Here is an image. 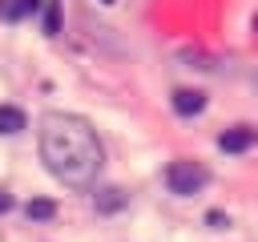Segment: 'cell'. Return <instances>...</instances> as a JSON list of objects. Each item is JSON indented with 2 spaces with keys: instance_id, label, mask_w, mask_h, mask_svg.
Masks as SVG:
<instances>
[{
  "instance_id": "cell-10",
  "label": "cell",
  "mask_w": 258,
  "mask_h": 242,
  "mask_svg": "<svg viewBox=\"0 0 258 242\" xmlns=\"http://www.w3.org/2000/svg\"><path fill=\"white\" fill-rule=\"evenodd\" d=\"M254 28H258V16H254Z\"/></svg>"
},
{
  "instance_id": "cell-7",
  "label": "cell",
  "mask_w": 258,
  "mask_h": 242,
  "mask_svg": "<svg viewBox=\"0 0 258 242\" xmlns=\"http://www.w3.org/2000/svg\"><path fill=\"white\" fill-rule=\"evenodd\" d=\"M56 214V202H48V198H32L28 202V218H52Z\"/></svg>"
},
{
  "instance_id": "cell-1",
  "label": "cell",
  "mask_w": 258,
  "mask_h": 242,
  "mask_svg": "<svg viewBox=\"0 0 258 242\" xmlns=\"http://www.w3.org/2000/svg\"><path fill=\"white\" fill-rule=\"evenodd\" d=\"M40 161L48 165V173L73 190H85L97 182L101 173V141L97 129L85 117L73 113H44L40 121Z\"/></svg>"
},
{
  "instance_id": "cell-5",
  "label": "cell",
  "mask_w": 258,
  "mask_h": 242,
  "mask_svg": "<svg viewBox=\"0 0 258 242\" xmlns=\"http://www.w3.org/2000/svg\"><path fill=\"white\" fill-rule=\"evenodd\" d=\"M40 8V0H0V16L4 20H24Z\"/></svg>"
},
{
  "instance_id": "cell-3",
  "label": "cell",
  "mask_w": 258,
  "mask_h": 242,
  "mask_svg": "<svg viewBox=\"0 0 258 242\" xmlns=\"http://www.w3.org/2000/svg\"><path fill=\"white\" fill-rule=\"evenodd\" d=\"M254 141H258V129H254V125H234V129H226V133L218 137L222 153H242V149H250Z\"/></svg>"
},
{
  "instance_id": "cell-8",
  "label": "cell",
  "mask_w": 258,
  "mask_h": 242,
  "mask_svg": "<svg viewBox=\"0 0 258 242\" xmlns=\"http://www.w3.org/2000/svg\"><path fill=\"white\" fill-rule=\"evenodd\" d=\"M44 32H48V36H56V32H60V4H56V0H52V4H48V12H44Z\"/></svg>"
},
{
  "instance_id": "cell-4",
  "label": "cell",
  "mask_w": 258,
  "mask_h": 242,
  "mask_svg": "<svg viewBox=\"0 0 258 242\" xmlns=\"http://www.w3.org/2000/svg\"><path fill=\"white\" fill-rule=\"evenodd\" d=\"M173 109H177L181 117H194V113L206 109V97H202L198 89H177V93H173Z\"/></svg>"
},
{
  "instance_id": "cell-9",
  "label": "cell",
  "mask_w": 258,
  "mask_h": 242,
  "mask_svg": "<svg viewBox=\"0 0 258 242\" xmlns=\"http://www.w3.org/2000/svg\"><path fill=\"white\" fill-rule=\"evenodd\" d=\"M8 206H12V198H4V194H0V210H8Z\"/></svg>"
},
{
  "instance_id": "cell-11",
  "label": "cell",
  "mask_w": 258,
  "mask_h": 242,
  "mask_svg": "<svg viewBox=\"0 0 258 242\" xmlns=\"http://www.w3.org/2000/svg\"><path fill=\"white\" fill-rule=\"evenodd\" d=\"M101 4H113V0H101Z\"/></svg>"
},
{
  "instance_id": "cell-6",
  "label": "cell",
  "mask_w": 258,
  "mask_h": 242,
  "mask_svg": "<svg viewBox=\"0 0 258 242\" xmlns=\"http://www.w3.org/2000/svg\"><path fill=\"white\" fill-rule=\"evenodd\" d=\"M20 129H24V109L0 105V133H20Z\"/></svg>"
},
{
  "instance_id": "cell-2",
  "label": "cell",
  "mask_w": 258,
  "mask_h": 242,
  "mask_svg": "<svg viewBox=\"0 0 258 242\" xmlns=\"http://www.w3.org/2000/svg\"><path fill=\"white\" fill-rule=\"evenodd\" d=\"M206 182H210L206 165H202V161H189V157H181V161H173V165L165 169V186H169L173 194H181V198L198 194Z\"/></svg>"
}]
</instances>
